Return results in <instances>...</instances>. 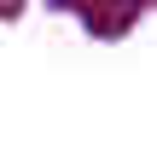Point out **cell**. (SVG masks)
Masks as SVG:
<instances>
[]
</instances>
